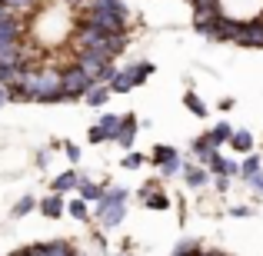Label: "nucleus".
<instances>
[{
  "label": "nucleus",
  "instance_id": "nucleus-1",
  "mask_svg": "<svg viewBox=\"0 0 263 256\" xmlns=\"http://www.w3.org/2000/svg\"><path fill=\"white\" fill-rule=\"evenodd\" d=\"M80 27H93L103 33H123L127 30V10H84Z\"/></svg>",
  "mask_w": 263,
  "mask_h": 256
},
{
  "label": "nucleus",
  "instance_id": "nucleus-2",
  "mask_svg": "<svg viewBox=\"0 0 263 256\" xmlns=\"http://www.w3.org/2000/svg\"><path fill=\"white\" fill-rule=\"evenodd\" d=\"M77 67L87 73L90 80H93V84H97V80H114L117 77V70L110 67V60L107 57H97V53H80V57H77Z\"/></svg>",
  "mask_w": 263,
  "mask_h": 256
},
{
  "label": "nucleus",
  "instance_id": "nucleus-3",
  "mask_svg": "<svg viewBox=\"0 0 263 256\" xmlns=\"http://www.w3.org/2000/svg\"><path fill=\"white\" fill-rule=\"evenodd\" d=\"M33 100H44V103L64 100V73L40 70V84H37V96H33Z\"/></svg>",
  "mask_w": 263,
  "mask_h": 256
},
{
  "label": "nucleus",
  "instance_id": "nucleus-4",
  "mask_svg": "<svg viewBox=\"0 0 263 256\" xmlns=\"http://www.w3.org/2000/svg\"><path fill=\"white\" fill-rule=\"evenodd\" d=\"M93 87H97V84L87 77L84 70H80V67H73V70L64 73V96H87Z\"/></svg>",
  "mask_w": 263,
  "mask_h": 256
},
{
  "label": "nucleus",
  "instance_id": "nucleus-5",
  "mask_svg": "<svg viewBox=\"0 0 263 256\" xmlns=\"http://www.w3.org/2000/svg\"><path fill=\"white\" fill-rule=\"evenodd\" d=\"M123 44H127V37H123V33H103L90 53H97V57H107V60H110V57H117V53L123 50Z\"/></svg>",
  "mask_w": 263,
  "mask_h": 256
},
{
  "label": "nucleus",
  "instance_id": "nucleus-6",
  "mask_svg": "<svg viewBox=\"0 0 263 256\" xmlns=\"http://www.w3.org/2000/svg\"><path fill=\"white\" fill-rule=\"evenodd\" d=\"M7 67H20V70H27V53H24L20 44L0 47V70H7Z\"/></svg>",
  "mask_w": 263,
  "mask_h": 256
},
{
  "label": "nucleus",
  "instance_id": "nucleus-7",
  "mask_svg": "<svg viewBox=\"0 0 263 256\" xmlns=\"http://www.w3.org/2000/svg\"><path fill=\"white\" fill-rule=\"evenodd\" d=\"M237 44H243V47H263V20H253V24L240 27Z\"/></svg>",
  "mask_w": 263,
  "mask_h": 256
},
{
  "label": "nucleus",
  "instance_id": "nucleus-8",
  "mask_svg": "<svg viewBox=\"0 0 263 256\" xmlns=\"http://www.w3.org/2000/svg\"><path fill=\"white\" fill-rule=\"evenodd\" d=\"M20 33H24V27H20V20H17V17H7V20H0V47L20 44Z\"/></svg>",
  "mask_w": 263,
  "mask_h": 256
},
{
  "label": "nucleus",
  "instance_id": "nucleus-9",
  "mask_svg": "<svg viewBox=\"0 0 263 256\" xmlns=\"http://www.w3.org/2000/svg\"><path fill=\"white\" fill-rule=\"evenodd\" d=\"M123 220V203H114V200L103 196L100 200V223L103 226H117Z\"/></svg>",
  "mask_w": 263,
  "mask_h": 256
},
{
  "label": "nucleus",
  "instance_id": "nucleus-10",
  "mask_svg": "<svg viewBox=\"0 0 263 256\" xmlns=\"http://www.w3.org/2000/svg\"><path fill=\"white\" fill-rule=\"evenodd\" d=\"M154 160H157V167H160L163 173H177V170H180V156H177L174 147H160Z\"/></svg>",
  "mask_w": 263,
  "mask_h": 256
},
{
  "label": "nucleus",
  "instance_id": "nucleus-11",
  "mask_svg": "<svg viewBox=\"0 0 263 256\" xmlns=\"http://www.w3.org/2000/svg\"><path fill=\"white\" fill-rule=\"evenodd\" d=\"M134 130H137V120L134 116H123V127H120V133H117V143H120L123 150L134 147Z\"/></svg>",
  "mask_w": 263,
  "mask_h": 256
},
{
  "label": "nucleus",
  "instance_id": "nucleus-12",
  "mask_svg": "<svg viewBox=\"0 0 263 256\" xmlns=\"http://www.w3.org/2000/svg\"><path fill=\"white\" fill-rule=\"evenodd\" d=\"M130 87H137L134 84V73H130V70H117V77L110 80V90H114V93H127Z\"/></svg>",
  "mask_w": 263,
  "mask_h": 256
},
{
  "label": "nucleus",
  "instance_id": "nucleus-13",
  "mask_svg": "<svg viewBox=\"0 0 263 256\" xmlns=\"http://www.w3.org/2000/svg\"><path fill=\"white\" fill-rule=\"evenodd\" d=\"M206 163H210V170H213V173H220V176H233V173H237V167H233L227 156H220V153H213Z\"/></svg>",
  "mask_w": 263,
  "mask_h": 256
},
{
  "label": "nucleus",
  "instance_id": "nucleus-14",
  "mask_svg": "<svg viewBox=\"0 0 263 256\" xmlns=\"http://www.w3.org/2000/svg\"><path fill=\"white\" fill-rule=\"evenodd\" d=\"M103 196H107V193H103L97 183H90V180H80V200H87V203H90V200H103Z\"/></svg>",
  "mask_w": 263,
  "mask_h": 256
},
{
  "label": "nucleus",
  "instance_id": "nucleus-15",
  "mask_svg": "<svg viewBox=\"0 0 263 256\" xmlns=\"http://www.w3.org/2000/svg\"><path fill=\"white\" fill-rule=\"evenodd\" d=\"M97 127H100V130H103V133H107V136H110V140H117V133H120V127H123V120H120V116H103V120H100V123H97Z\"/></svg>",
  "mask_w": 263,
  "mask_h": 256
},
{
  "label": "nucleus",
  "instance_id": "nucleus-16",
  "mask_svg": "<svg viewBox=\"0 0 263 256\" xmlns=\"http://www.w3.org/2000/svg\"><path fill=\"white\" fill-rule=\"evenodd\" d=\"M77 183H80V180H77V173H70V170H67V173H60V176L53 180V190H57V193H67V190H73Z\"/></svg>",
  "mask_w": 263,
  "mask_h": 256
},
{
  "label": "nucleus",
  "instance_id": "nucleus-17",
  "mask_svg": "<svg viewBox=\"0 0 263 256\" xmlns=\"http://www.w3.org/2000/svg\"><path fill=\"white\" fill-rule=\"evenodd\" d=\"M193 153H197V156H203V160H210V156L217 153V147H213V140H210V136H200V140H193Z\"/></svg>",
  "mask_w": 263,
  "mask_h": 256
},
{
  "label": "nucleus",
  "instance_id": "nucleus-18",
  "mask_svg": "<svg viewBox=\"0 0 263 256\" xmlns=\"http://www.w3.org/2000/svg\"><path fill=\"white\" fill-rule=\"evenodd\" d=\"M40 210H44V216H50V220H57V216H60V213H64V210H67V206H64V200H60V196H50V200H44V206H40Z\"/></svg>",
  "mask_w": 263,
  "mask_h": 256
},
{
  "label": "nucleus",
  "instance_id": "nucleus-19",
  "mask_svg": "<svg viewBox=\"0 0 263 256\" xmlns=\"http://www.w3.org/2000/svg\"><path fill=\"white\" fill-rule=\"evenodd\" d=\"M213 140V147H220V143H227V140H233V130L227 127V123H217V127L210 130V133H206Z\"/></svg>",
  "mask_w": 263,
  "mask_h": 256
},
{
  "label": "nucleus",
  "instance_id": "nucleus-20",
  "mask_svg": "<svg viewBox=\"0 0 263 256\" xmlns=\"http://www.w3.org/2000/svg\"><path fill=\"white\" fill-rule=\"evenodd\" d=\"M47 256H77V250L64 240H53V243H47Z\"/></svg>",
  "mask_w": 263,
  "mask_h": 256
},
{
  "label": "nucleus",
  "instance_id": "nucleus-21",
  "mask_svg": "<svg viewBox=\"0 0 263 256\" xmlns=\"http://www.w3.org/2000/svg\"><path fill=\"white\" fill-rule=\"evenodd\" d=\"M240 173H243V180H250V183H253V180L260 176V160H257V156H247L243 167H240Z\"/></svg>",
  "mask_w": 263,
  "mask_h": 256
},
{
  "label": "nucleus",
  "instance_id": "nucleus-22",
  "mask_svg": "<svg viewBox=\"0 0 263 256\" xmlns=\"http://www.w3.org/2000/svg\"><path fill=\"white\" fill-rule=\"evenodd\" d=\"M233 150H240V153H247V150H253V136L250 133H247V130H243V133H233Z\"/></svg>",
  "mask_w": 263,
  "mask_h": 256
},
{
  "label": "nucleus",
  "instance_id": "nucleus-23",
  "mask_svg": "<svg viewBox=\"0 0 263 256\" xmlns=\"http://www.w3.org/2000/svg\"><path fill=\"white\" fill-rule=\"evenodd\" d=\"M186 183H190V186H203V183H206V170L186 167Z\"/></svg>",
  "mask_w": 263,
  "mask_h": 256
},
{
  "label": "nucleus",
  "instance_id": "nucleus-24",
  "mask_svg": "<svg viewBox=\"0 0 263 256\" xmlns=\"http://www.w3.org/2000/svg\"><path fill=\"white\" fill-rule=\"evenodd\" d=\"M107 93H110L107 87H93V90L87 93V103H90V107H103V100H107Z\"/></svg>",
  "mask_w": 263,
  "mask_h": 256
},
{
  "label": "nucleus",
  "instance_id": "nucleus-25",
  "mask_svg": "<svg viewBox=\"0 0 263 256\" xmlns=\"http://www.w3.org/2000/svg\"><path fill=\"white\" fill-rule=\"evenodd\" d=\"M30 210H37V200H33V196H24L17 206H13V216H27Z\"/></svg>",
  "mask_w": 263,
  "mask_h": 256
},
{
  "label": "nucleus",
  "instance_id": "nucleus-26",
  "mask_svg": "<svg viewBox=\"0 0 263 256\" xmlns=\"http://www.w3.org/2000/svg\"><path fill=\"white\" fill-rule=\"evenodd\" d=\"M186 107H190L197 116H206V107L200 103V96H197V93H186Z\"/></svg>",
  "mask_w": 263,
  "mask_h": 256
},
{
  "label": "nucleus",
  "instance_id": "nucleus-27",
  "mask_svg": "<svg viewBox=\"0 0 263 256\" xmlns=\"http://www.w3.org/2000/svg\"><path fill=\"white\" fill-rule=\"evenodd\" d=\"M143 200H147L154 210H167V196H163V193H147Z\"/></svg>",
  "mask_w": 263,
  "mask_h": 256
},
{
  "label": "nucleus",
  "instance_id": "nucleus-28",
  "mask_svg": "<svg viewBox=\"0 0 263 256\" xmlns=\"http://www.w3.org/2000/svg\"><path fill=\"white\" fill-rule=\"evenodd\" d=\"M190 4H193V10H217L220 0H190Z\"/></svg>",
  "mask_w": 263,
  "mask_h": 256
},
{
  "label": "nucleus",
  "instance_id": "nucleus-29",
  "mask_svg": "<svg viewBox=\"0 0 263 256\" xmlns=\"http://www.w3.org/2000/svg\"><path fill=\"white\" fill-rule=\"evenodd\" d=\"M70 213L77 220H87V200H77V203H70Z\"/></svg>",
  "mask_w": 263,
  "mask_h": 256
},
{
  "label": "nucleus",
  "instance_id": "nucleus-30",
  "mask_svg": "<svg viewBox=\"0 0 263 256\" xmlns=\"http://www.w3.org/2000/svg\"><path fill=\"white\" fill-rule=\"evenodd\" d=\"M107 200H114V203H127V190H123V186H114V190L107 193Z\"/></svg>",
  "mask_w": 263,
  "mask_h": 256
},
{
  "label": "nucleus",
  "instance_id": "nucleus-31",
  "mask_svg": "<svg viewBox=\"0 0 263 256\" xmlns=\"http://www.w3.org/2000/svg\"><path fill=\"white\" fill-rule=\"evenodd\" d=\"M140 163H143V156H140V153H130L127 160H123V167H127V170H137Z\"/></svg>",
  "mask_w": 263,
  "mask_h": 256
},
{
  "label": "nucleus",
  "instance_id": "nucleus-32",
  "mask_svg": "<svg viewBox=\"0 0 263 256\" xmlns=\"http://www.w3.org/2000/svg\"><path fill=\"white\" fill-rule=\"evenodd\" d=\"M64 150H67L70 160H80V147H77V143H64Z\"/></svg>",
  "mask_w": 263,
  "mask_h": 256
},
{
  "label": "nucleus",
  "instance_id": "nucleus-33",
  "mask_svg": "<svg viewBox=\"0 0 263 256\" xmlns=\"http://www.w3.org/2000/svg\"><path fill=\"white\" fill-rule=\"evenodd\" d=\"M90 140H93V143H103V140H107V133H103L100 127H93V130H90Z\"/></svg>",
  "mask_w": 263,
  "mask_h": 256
},
{
  "label": "nucleus",
  "instance_id": "nucleus-34",
  "mask_svg": "<svg viewBox=\"0 0 263 256\" xmlns=\"http://www.w3.org/2000/svg\"><path fill=\"white\" fill-rule=\"evenodd\" d=\"M10 96H13V90H10V87H0V107H4Z\"/></svg>",
  "mask_w": 263,
  "mask_h": 256
},
{
  "label": "nucleus",
  "instance_id": "nucleus-35",
  "mask_svg": "<svg viewBox=\"0 0 263 256\" xmlns=\"http://www.w3.org/2000/svg\"><path fill=\"white\" fill-rule=\"evenodd\" d=\"M10 7H20V10H27V7H33V0H7Z\"/></svg>",
  "mask_w": 263,
  "mask_h": 256
},
{
  "label": "nucleus",
  "instance_id": "nucleus-36",
  "mask_svg": "<svg viewBox=\"0 0 263 256\" xmlns=\"http://www.w3.org/2000/svg\"><path fill=\"white\" fill-rule=\"evenodd\" d=\"M10 17V4H7V0H0V20H7Z\"/></svg>",
  "mask_w": 263,
  "mask_h": 256
},
{
  "label": "nucleus",
  "instance_id": "nucleus-37",
  "mask_svg": "<svg viewBox=\"0 0 263 256\" xmlns=\"http://www.w3.org/2000/svg\"><path fill=\"white\" fill-rule=\"evenodd\" d=\"M197 256H217V253H197Z\"/></svg>",
  "mask_w": 263,
  "mask_h": 256
}]
</instances>
